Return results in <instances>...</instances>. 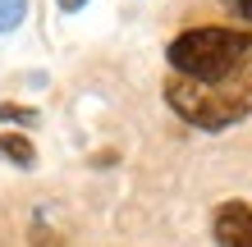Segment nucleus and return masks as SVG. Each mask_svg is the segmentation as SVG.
<instances>
[{
	"label": "nucleus",
	"mask_w": 252,
	"mask_h": 247,
	"mask_svg": "<svg viewBox=\"0 0 252 247\" xmlns=\"http://www.w3.org/2000/svg\"><path fill=\"white\" fill-rule=\"evenodd\" d=\"M165 60L179 78H197V82H225L234 74H243L252 60V32L248 27H188L165 46Z\"/></svg>",
	"instance_id": "obj_1"
},
{
	"label": "nucleus",
	"mask_w": 252,
	"mask_h": 247,
	"mask_svg": "<svg viewBox=\"0 0 252 247\" xmlns=\"http://www.w3.org/2000/svg\"><path fill=\"white\" fill-rule=\"evenodd\" d=\"M28 19V0H0V32H14Z\"/></svg>",
	"instance_id": "obj_5"
},
{
	"label": "nucleus",
	"mask_w": 252,
	"mask_h": 247,
	"mask_svg": "<svg viewBox=\"0 0 252 247\" xmlns=\"http://www.w3.org/2000/svg\"><path fill=\"white\" fill-rule=\"evenodd\" d=\"M0 161H5V165H19V169H32L37 165V147L23 133H0Z\"/></svg>",
	"instance_id": "obj_4"
},
{
	"label": "nucleus",
	"mask_w": 252,
	"mask_h": 247,
	"mask_svg": "<svg viewBox=\"0 0 252 247\" xmlns=\"http://www.w3.org/2000/svg\"><path fill=\"white\" fill-rule=\"evenodd\" d=\"M165 106L184 124L220 133L252 114V69L234 74L225 82H197V78H170L165 82Z\"/></svg>",
	"instance_id": "obj_2"
},
{
	"label": "nucleus",
	"mask_w": 252,
	"mask_h": 247,
	"mask_svg": "<svg viewBox=\"0 0 252 247\" xmlns=\"http://www.w3.org/2000/svg\"><path fill=\"white\" fill-rule=\"evenodd\" d=\"M229 9H234V14H239V19H243V23H252V0H234V5H229Z\"/></svg>",
	"instance_id": "obj_7"
},
{
	"label": "nucleus",
	"mask_w": 252,
	"mask_h": 247,
	"mask_svg": "<svg viewBox=\"0 0 252 247\" xmlns=\"http://www.w3.org/2000/svg\"><path fill=\"white\" fill-rule=\"evenodd\" d=\"M55 5H60V9H64V14H78V9H83V5H87V0H55Z\"/></svg>",
	"instance_id": "obj_8"
},
{
	"label": "nucleus",
	"mask_w": 252,
	"mask_h": 247,
	"mask_svg": "<svg viewBox=\"0 0 252 247\" xmlns=\"http://www.w3.org/2000/svg\"><path fill=\"white\" fill-rule=\"evenodd\" d=\"M211 234H216V247H252V206L248 201H225V206H216Z\"/></svg>",
	"instance_id": "obj_3"
},
{
	"label": "nucleus",
	"mask_w": 252,
	"mask_h": 247,
	"mask_svg": "<svg viewBox=\"0 0 252 247\" xmlns=\"http://www.w3.org/2000/svg\"><path fill=\"white\" fill-rule=\"evenodd\" d=\"M0 119H5V124H37V110H32V106H14V101H5V106H0Z\"/></svg>",
	"instance_id": "obj_6"
}]
</instances>
